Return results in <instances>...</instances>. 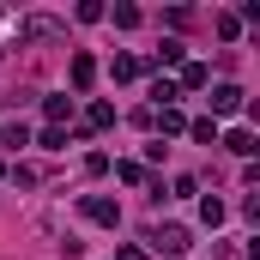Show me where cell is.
<instances>
[{
	"label": "cell",
	"mask_w": 260,
	"mask_h": 260,
	"mask_svg": "<svg viewBox=\"0 0 260 260\" xmlns=\"http://www.w3.org/2000/svg\"><path fill=\"white\" fill-rule=\"evenodd\" d=\"M151 242H157V248H164V254H188V248H194V236H188V230H182V224H164V230H157V236H151Z\"/></svg>",
	"instance_id": "cell-1"
},
{
	"label": "cell",
	"mask_w": 260,
	"mask_h": 260,
	"mask_svg": "<svg viewBox=\"0 0 260 260\" xmlns=\"http://www.w3.org/2000/svg\"><path fill=\"white\" fill-rule=\"evenodd\" d=\"M212 109H218V115H236V109H242V91H236V85H218V91H212Z\"/></svg>",
	"instance_id": "cell-2"
},
{
	"label": "cell",
	"mask_w": 260,
	"mask_h": 260,
	"mask_svg": "<svg viewBox=\"0 0 260 260\" xmlns=\"http://www.w3.org/2000/svg\"><path fill=\"white\" fill-rule=\"evenodd\" d=\"M224 151H236V157H254V133H248V127H230V133H224Z\"/></svg>",
	"instance_id": "cell-3"
},
{
	"label": "cell",
	"mask_w": 260,
	"mask_h": 260,
	"mask_svg": "<svg viewBox=\"0 0 260 260\" xmlns=\"http://www.w3.org/2000/svg\"><path fill=\"white\" fill-rule=\"evenodd\" d=\"M85 218H97V224H115L121 212H115V200H85Z\"/></svg>",
	"instance_id": "cell-4"
},
{
	"label": "cell",
	"mask_w": 260,
	"mask_h": 260,
	"mask_svg": "<svg viewBox=\"0 0 260 260\" xmlns=\"http://www.w3.org/2000/svg\"><path fill=\"white\" fill-rule=\"evenodd\" d=\"M91 79H97V61H91V55H73V85H79V91H85V85H91Z\"/></svg>",
	"instance_id": "cell-5"
},
{
	"label": "cell",
	"mask_w": 260,
	"mask_h": 260,
	"mask_svg": "<svg viewBox=\"0 0 260 260\" xmlns=\"http://www.w3.org/2000/svg\"><path fill=\"white\" fill-rule=\"evenodd\" d=\"M200 218H206V224H224V200H218V194L200 200Z\"/></svg>",
	"instance_id": "cell-6"
},
{
	"label": "cell",
	"mask_w": 260,
	"mask_h": 260,
	"mask_svg": "<svg viewBox=\"0 0 260 260\" xmlns=\"http://www.w3.org/2000/svg\"><path fill=\"white\" fill-rule=\"evenodd\" d=\"M55 30H61L55 18H30V24H24V37H55Z\"/></svg>",
	"instance_id": "cell-7"
},
{
	"label": "cell",
	"mask_w": 260,
	"mask_h": 260,
	"mask_svg": "<svg viewBox=\"0 0 260 260\" xmlns=\"http://www.w3.org/2000/svg\"><path fill=\"white\" fill-rule=\"evenodd\" d=\"M194 139L200 145H218V121H194Z\"/></svg>",
	"instance_id": "cell-8"
},
{
	"label": "cell",
	"mask_w": 260,
	"mask_h": 260,
	"mask_svg": "<svg viewBox=\"0 0 260 260\" xmlns=\"http://www.w3.org/2000/svg\"><path fill=\"white\" fill-rule=\"evenodd\" d=\"M115 260H145V254H139V248H121V254H115Z\"/></svg>",
	"instance_id": "cell-9"
}]
</instances>
